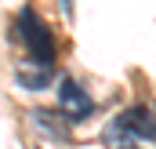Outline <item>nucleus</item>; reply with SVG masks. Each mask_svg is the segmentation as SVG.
<instances>
[{
    "instance_id": "nucleus-1",
    "label": "nucleus",
    "mask_w": 156,
    "mask_h": 149,
    "mask_svg": "<svg viewBox=\"0 0 156 149\" xmlns=\"http://www.w3.org/2000/svg\"><path fill=\"white\" fill-rule=\"evenodd\" d=\"M18 40H22V47H26V58L44 62V66H55V40H51V29L40 22L33 11H22V18H18Z\"/></svg>"
},
{
    "instance_id": "nucleus-2",
    "label": "nucleus",
    "mask_w": 156,
    "mask_h": 149,
    "mask_svg": "<svg viewBox=\"0 0 156 149\" xmlns=\"http://www.w3.org/2000/svg\"><path fill=\"white\" fill-rule=\"evenodd\" d=\"M58 109L69 120H83V116L94 113V102H91V95L80 87L76 80H62V87H58Z\"/></svg>"
},
{
    "instance_id": "nucleus-3",
    "label": "nucleus",
    "mask_w": 156,
    "mask_h": 149,
    "mask_svg": "<svg viewBox=\"0 0 156 149\" xmlns=\"http://www.w3.org/2000/svg\"><path fill=\"white\" fill-rule=\"evenodd\" d=\"M51 69H55V66H44V62L26 58V62H18L15 76H18V84H22V87H29V91H44V87L51 84Z\"/></svg>"
}]
</instances>
